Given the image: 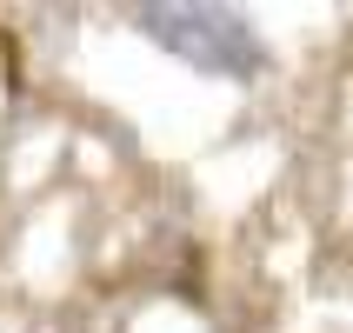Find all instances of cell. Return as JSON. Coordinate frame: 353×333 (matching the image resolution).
I'll return each mask as SVG.
<instances>
[{"label":"cell","instance_id":"cell-1","mask_svg":"<svg viewBox=\"0 0 353 333\" xmlns=\"http://www.w3.org/2000/svg\"><path fill=\"white\" fill-rule=\"evenodd\" d=\"M134 27L174 60H187L194 74L214 80H254L267 67V40L254 34V20L240 7H207V0H147L134 7Z\"/></svg>","mask_w":353,"mask_h":333}]
</instances>
